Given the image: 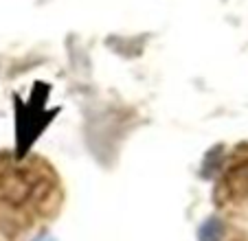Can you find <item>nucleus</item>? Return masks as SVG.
<instances>
[{"mask_svg":"<svg viewBox=\"0 0 248 241\" xmlns=\"http://www.w3.org/2000/svg\"><path fill=\"white\" fill-rule=\"evenodd\" d=\"M62 202L57 173L38 156L0 153V241H22Z\"/></svg>","mask_w":248,"mask_h":241,"instance_id":"f257e3e1","label":"nucleus"}]
</instances>
